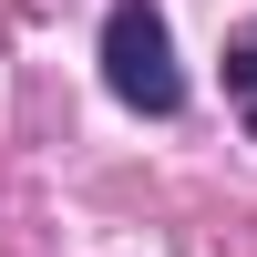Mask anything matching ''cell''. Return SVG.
Returning a JSON list of instances; mask_svg holds the SVG:
<instances>
[{
    "mask_svg": "<svg viewBox=\"0 0 257 257\" xmlns=\"http://www.w3.org/2000/svg\"><path fill=\"white\" fill-rule=\"evenodd\" d=\"M103 82H113V103H134V113H175L185 103L175 31H165L155 0H113V11H103Z\"/></svg>",
    "mask_w": 257,
    "mask_h": 257,
    "instance_id": "1",
    "label": "cell"
},
{
    "mask_svg": "<svg viewBox=\"0 0 257 257\" xmlns=\"http://www.w3.org/2000/svg\"><path fill=\"white\" fill-rule=\"evenodd\" d=\"M226 93H237V113H247V134H257V31L226 52Z\"/></svg>",
    "mask_w": 257,
    "mask_h": 257,
    "instance_id": "2",
    "label": "cell"
}]
</instances>
